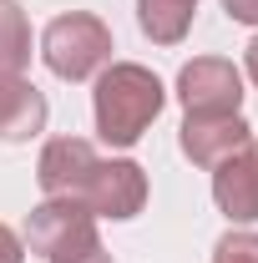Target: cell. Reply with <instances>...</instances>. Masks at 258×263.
Returning <instances> with one entry per match:
<instances>
[{
    "instance_id": "cell-9",
    "label": "cell",
    "mask_w": 258,
    "mask_h": 263,
    "mask_svg": "<svg viewBox=\"0 0 258 263\" xmlns=\"http://www.w3.org/2000/svg\"><path fill=\"white\" fill-rule=\"evenodd\" d=\"M51 106L26 76H0V142H31L46 132Z\"/></svg>"
},
{
    "instance_id": "cell-7",
    "label": "cell",
    "mask_w": 258,
    "mask_h": 263,
    "mask_svg": "<svg viewBox=\"0 0 258 263\" xmlns=\"http://www.w3.org/2000/svg\"><path fill=\"white\" fill-rule=\"evenodd\" d=\"M213 202L228 223H258V137L213 167Z\"/></svg>"
},
{
    "instance_id": "cell-3",
    "label": "cell",
    "mask_w": 258,
    "mask_h": 263,
    "mask_svg": "<svg viewBox=\"0 0 258 263\" xmlns=\"http://www.w3.org/2000/svg\"><path fill=\"white\" fill-rule=\"evenodd\" d=\"M21 243H26L31 253H41V258H51V263H66V258H81V253L101 248L97 218H91L76 197H46L41 208H31Z\"/></svg>"
},
{
    "instance_id": "cell-10",
    "label": "cell",
    "mask_w": 258,
    "mask_h": 263,
    "mask_svg": "<svg viewBox=\"0 0 258 263\" xmlns=\"http://www.w3.org/2000/svg\"><path fill=\"white\" fill-rule=\"evenodd\" d=\"M193 15H197V0H137V26L157 46H177L193 31Z\"/></svg>"
},
{
    "instance_id": "cell-14",
    "label": "cell",
    "mask_w": 258,
    "mask_h": 263,
    "mask_svg": "<svg viewBox=\"0 0 258 263\" xmlns=\"http://www.w3.org/2000/svg\"><path fill=\"white\" fill-rule=\"evenodd\" d=\"M223 10L238 26H258V0H223Z\"/></svg>"
},
{
    "instance_id": "cell-11",
    "label": "cell",
    "mask_w": 258,
    "mask_h": 263,
    "mask_svg": "<svg viewBox=\"0 0 258 263\" xmlns=\"http://www.w3.org/2000/svg\"><path fill=\"white\" fill-rule=\"evenodd\" d=\"M31 61V21L15 0H0V76H21Z\"/></svg>"
},
{
    "instance_id": "cell-12",
    "label": "cell",
    "mask_w": 258,
    "mask_h": 263,
    "mask_svg": "<svg viewBox=\"0 0 258 263\" xmlns=\"http://www.w3.org/2000/svg\"><path fill=\"white\" fill-rule=\"evenodd\" d=\"M213 263H258V233L233 228L213 243Z\"/></svg>"
},
{
    "instance_id": "cell-13",
    "label": "cell",
    "mask_w": 258,
    "mask_h": 263,
    "mask_svg": "<svg viewBox=\"0 0 258 263\" xmlns=\"http://www.w3.org/2000/svg\"><path fill=\"white\" fill-rule=\"evenodd\" d=\"M0 263H26V243H21V233L5 228V223H0Z\"/></svg>"
},
{
    "instance_id": "cell-5",
    "label": "cell",
    "mask_w": 258,
    "mask_h": 263,
    "mask_svg": "<svg viewBox=\"0 0 258 263\" xmlns=\"http://www.w3.org/2000/svg\"><path fill=\"white\" fill-rule=\"evenodd\" d=\"M177 101L193 117H213V111H238L243 101V71L223 56H193L177 71Z\"/></svg>"
},
{
    "instance_id": "cell-16",
    "label": "cell",
    "mask_w": 258,
    "mask_h": 263,
    "mask_svg": "<svg viewBox=\"0 0 258 263\" xmlns=\"http://www.w3.org/2000/svg\"><path fill=\"white\" fill-rule=\"evenodd\" d=\"M66 263H112V253H101V248H91V253H81V258H66Z\"/></svg>"
},
{
    "instance_id": "cell-6",
    "label": "cell",
    "mask_w": 258,
    "mask_h": 263,
    "mask_svg": "<svg viewBox=\"0 0 258 263\" xmlns=\"http://www.w3.org/2000/svg\"><path fill=\"white\" fill-rule=\"evenodd\" d=\"M253 137V127L238 117V111H213V117H182V132H177V142H182V157L193 167H218L228 162L243 142Z\"/></svg>"
},
{
    "instance_id": "cell-8",
    "label": "cell",
    "mask_w": 258,
    "mask_h": 263,
    "mask_svg": "<svg viewBox=\"0 0 258 263\" xmlns=\"http://www.w3.org/2000/svg\"><path fill=\"white\" fill-rule=\"evenodd\" d=\"M97 167V147L86 137H56L41 147V162H35V182L46 197H76V187L86 182V172Z\"/></svg>"
},
{
    "instance_id": "cell-1",
    "label": "cell",
    "mask_w": 258,
    "mask_h": 263,
    "mask_svg": "<svg viewBox=\"0 0 258 263\" xmlns=\"http://www.w3.org/2000/svg\"><path fill=\"white\" fill-rule=\"evenodd\" d=\"M162 101V81L137 61H112L101 66L97 91H91V111H97V137L106 147H132L142 142V132L157 122Z\"/></svg>"
},
{
    "instance_id": "cell-15",
    "label": "cell",
    "mask_w": 258,
    "mask_h": 263,
    "mask_svg": "<svg viewBox=\"0 0 258 263\" xmlns=\"http://www.w3.org/2000/svg\"><path fill=\"white\" fill-rule=\"evenodd\" d=\"M243 66H248V76H253V86H258V35L248 41V51H243Z\"/></svg>"
},
{
    "instance_id": "cell-2",
    "label": "cell",
    "mask_w": 258,
    "mask_h": 263,
    "mask_svg": "<svg viewBox=\"0 0 258 263\" xmlns=\"http://www.w3.org/2000/svg\"><path fill=\"white\" fill-rule=\"evenodd\" d=\"M41 61L61 81H86L101 66H112V26L91 10H66L41 35Z\"/></svg>"
},
{
    "instance_id": "cell-4",
    "label": "cell",
    "mask_w": 258,
    "mask_h": 263,
    "mask_svg": "<svg viewBox=\"0 0 258 263\" xmlns=\"http://www.w3.org/2000/svg\"><path fill=\"white\" fill-rule=\"evenodd\" d=\"M76 202L91 213V218H112V223H127L142 213V202H147V172L132 162V157H112V162H101L86 172V182L76 187Z\"/></svg>"
}]
</instances>
